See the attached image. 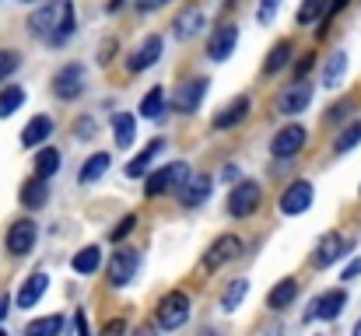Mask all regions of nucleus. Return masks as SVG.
I'll list each match as a JSON object with an SVG mask.
<instances>
[{"mask_svg": "<svg viewBox=\"0 0 361 336\" xmlns=\"http://www.w3.org/2000/svg\"><path fill=\"white\" fill-rule=\"evenodd\" d=\"M344 305H348V291L344 287H334V291H326V294H319L312 305H309V316L305 319H337L341 312H344Z\"/></svg>", "mask_w": 361, "mask_h": 336, "instance_id": "nucleus-11", "label": "nucleus"}, {"mask_svg": "<svg viewBox=\"0 0 361 336\" xmlns=\"http://www.w3.org/2000/svg\"><path fill=\"white\" fill-rule=\"evenodd\" d=\"M35 238H39L35 221L21 218V221L11 224V231H7V252H11V256H28L32 245H35Z\"/></svg>", "mask_w": 361, "mask_h": 336, "instance_id": "nucleus-13", "label": "nucleus"}, {"mask_svg": "<svg viewBox=\"0 0 361 336\" xmlns=\"http://www.w3.org/2000/svg\"><path fill=\"white\" fill-rule=\"evenodd\" d=\"M291 53H295V46H291V39H281L270 53H267V63H263V74L267 77H274V74H281L284 67H288V60H291Z\"/></svg>", "mask_w": 361, "mask_h": 336, "instance_id": "nucleus-23", "label": "nucleus"}, {"mask_svg": "<svg viewBox=\"0 0 361 336\" xmlns=\"http://www.w3.org/2000/svg\"><path fill=\"white\" fill-rule=\"evenodd\" d=\"M109 165H113V158H109L106 151L92 154V158L85 161V168H81V182H95V179H102V175L109 172Z\"/></svg>", "mask_w": 361, "mask_h": 336, "instance_id": "nucleus-30", "label": "nucleus"}, {"mask_svg": "<svg viewBox=\"0 0 361 336\" xmlns=\"http://www.w3.org/2000/svg\"><path fill=\"white\" fill-rule=\"evenodd\" d=\"M53 137V119L49 116H35L28 119V126L21 130V147H39Z\"/></svg>", "mask_w": 361, "mask_h": 336, "instance_id": "nucleus-19", "label": "nucleus"}, {"mask_svg": "<svg viewBox=\"0 0 361 336\" xmlns=\"http://www.w3.org/2000/svg\"><path fill=\"white\" fill-rule=\"evenodd\" d=\"M295 298H298V280L284 277L281 284H274V287H270V294H267V305H270V309H288Z\"/></svg>", "mask_w": 361, "mask_h": 336, "instance_id": "nucleus-25", "label": "nucleus"}, {"mask_svg": "<svg viewBox=\"0 0 361 336\" xmlns=\"http://www.w3.org/2000/svg\"><path fill=\"white\" fill-rule=\"evenodd\" d=\"M46 287H49V277H46L42 270H35V273L21 284V291H18V309H32V305L46 294Z\"/></svg>", "mask_w": 361, "mask_h": 336, "instance_id": "nucleus-20", "label": "nucleus"}, {"mask_svg": "<svg viewBox=\"0 0 361 336\" xmlns=\"http://www.w3.org/2000/svg\"><path fill=\"white\" fill-rule=\"evenodd\" d=\"M204 95H207V77L186 81V85H179V92L172 95V109H176V112H183V116H190V112H197V109H200Z\"/></svg>", "mask_w": 361, "mask_h": 336, "instance_id": "nucleus-12", "label": "nucleus"}, {"mask_svg": "<svg viewBox=\"0 0 361 336\" xmlns=\"http://www.w3.org/2000/svg\"><path fill=\"white\" fill-rule=\"evenodd\" d=\"M74 32V4L71 0H60V18H56V28H53V39L49 46H63Z\"/></svg>", "mask_w": 361, "mask_h": 336, "instance_id": "nucleus-24", "label": "nucleus"}, {"mask_svg": "<svg viewBox=\"0 0 361 336\" xmlns=\"http://www.w3.org/2000/svg\"><path fill=\"white\" fill-rule=\"evenodd\" d=\"M259 200H263L259 186H256L252 179H242V182L232 186V193H228V214H232V218H249V214H256Z\"/></svg>", "mask_w": 361, "mask_h": 336, "instance_id": "nucleus-4", "label": "nucleus"}, {"mask_svg": "<svg viewBox=\"0 0 361 336\" xmlns=\"http://www.w3.org/2000/svg\"><path fill=\"white\" fill-rule=\"evenodd\" d=\"M25 106V92L18 88V85H7L4 92H0V119H7V116H14V112Z\"/></svg>", "mask_w": 361, "mask_h": 336, "instance_id": "nucleus-33", "label": "nucleus"}, {"mask_svg": "<svg viewBox=\"0 0 361 336\" xmlns=\"http://www.w3.org/2000/svg\"><path fill=\"white\" fill-rule=\"evenodd\" d=\"M245 294H249V280H245V277H235V280L225 287V294H221V309H225V312H235Z\"/></svg>", "mask_w": 361, "mask_h": 336, "instance_id": "nucleus-31", "label": "nucleus"}, {"mask_svg": "<svg viewBox=\"0 0 361 336\" xmlns=\"http://www.w3.org/2000/svg\"><path fill=\"white\" fill-rule=\"evenodd\" d=\"M200 25H204V11L200 7H186L179 18H176V39H190V35H197L200 32Z\"/></svg>", "mask_w": 361, "mask_h": 336, "instance_id": "nucleus-26", "label": "nucleus"}, {"mask_svg": "<svg viewBox=\"0 0 361 336\" xmlns=\"http://www.w3.org/2000/svg\"><path fill=\"white\" fill-rule=\"evenodd\" d=\"M154 319H158L161 330H179V326H186V319H190V294H183V291H169V294L158 301Z\"/></svg>", "mask_w": 361, "mask_h": 336, "instance_id": "nucleus-2", "label": "nucleus"}, {"mask_svg": "<svg viewBox=\"0 0 361 336\" xmlns=\"http://www.w3.org/2000/svg\"><path fill=\"white\" fill-rule=\"evenodd\" d=\"M161 4H169V0H137L140 11H154V7H161Z\"/></svg>", "mask_w": 361, "mask_h": 336, "instance_id": "nucleus-46", "label": "nucleus"}, {"mask_svg": "<svg viewBox=\"0 0 361 336\" xmlns=\"http://www.w3.org/2000/svg\"><path fill=\"white\" fill-rule=\"evenodd\" d=\"M235 42H239V28H235V25H218V28L211 32V39H207V56H211L214 63H221V60L232 56Z\"/></svg>", "mask_w": 361, "mask_h": 336, "instance_id": "nucleus-14", "label": "nucleus"}, {"mask_svg": "<svg viewBox=\"0 0 361 336\" xmlns=\"http://www.w3.org/2000/svg\"><path fill=\"white\" fill-rule=\"evenodd\" d=\"M99 263H102V249H99V245H85V249L71 259L74 273H85V277H88V273H95V270H99Z\"/></svg>", "mask_w": 361, "mask_h": 336, "instance_id": "nucleus-29", "label": "nucleus"}, {"mask_svg": "<svg viewBox=\"0 0 361 336\" xmlns=\"http://www.w3.org/2000/svg\"><path fill=\"white\" fill-rule=\"evenodd\" d=\"M344 70H348V53H344V49H337V53L326 60V67H323V85H326V88H341Z\"/></svg>", "mask_w": 361, "mask_h": 336, "instance_id": "nucleus-27", "label": "nucleus"}, {"mask_svg": "<svg viewBox=\"0 0 361 336\" xmlns=\"http://www.w3.org/2000/svg\"><path fill=\"white\" fill-rule=\"evenodd\" d=\"M348 112H351V102H341V106H334V109L326 112V123H334V126H337V123H344V119H348Z\"/></svg>", "mask_w": 361, "mask_h": 336, "instance_id": "nucleus-41", "label": "nucleus"}, {"mask_svg": "<svg viewBox=\"0 0 361 336\" xmlns=\"http://www.w3.org/2000/svg\"><path fill=\"white\" fill-rule=\"evenodd\" d=\"M46 197H49V186H46V179H42V175H32V179L21 186V204H25L28 211L46 207Z\"/></svg>", "mask_w": 361, "mask_h": 336, "instance_id": "nucleus-22", "label": "nucleus"}, {"mask_svg": "<svg viewBox=\"0 0 361 336\" xmlns=\"http://www.w3.org/2000/svg\"><path fill=\"white\" fill-rule=\"evenodd\" d=\"M56 18H60V4H49V7H39L32 18H28V28H32V35H39V39H53V28H56Z\"/></svg>", "mask_w": 361, "mask_h": 336, "instance_id": "nucleus-17", "label": "nucleus"}, {"mask_svg": "<svg viewBox=\"0 0 361 336\" xmlns=\"http://www.w3.org/2000/svg\"><path fill=\"white\" fill-rule=\"evenodd\" d=\"M161 53H165V39H161V35H147V39L140 42V49H133V53H130L126 70H130V74H140V70L154 67V63L161 60Z\"/></svg>", "mask_w": 361, "mask_h": 336, "instance_id": "nucleus-8", "label": "nucleus"}, {"mask_svg": "<svg viewBox=\"0 0 361 336\" xmlns=\"http://www.w3.org/2000/svg\"><path fill=\"white\" fill-rule=\"evenodd\" d=\"M326 7H330V0H302L295 21H298V25H312V21H319V18L326 14Z\"/></svg>", "mask_w": 361, "mask_h": 336, "instance_id": "nucleus-35", "label": "nucleus"}, {"mask_svg": "<svg viewBox=\"0 0 361 336\" xmlns=\"http://www.w3.org/2000/svg\"><path fill=\"white\" fill-rule=\"evenodd\" d=\"M309 207H312V182L298 179V182H291V186L281 193V214L298 218V214H305Z\"/></svg>", "mask_w": 361, "mask_h": 336, "instance_id": "nucleus-10", "label": "nucleus"}, {"mask_svg": "<svg viewBox=\"0 0 361 336\" xmlns=\"http://www.w3.org/2000/svg\"><path fill=\"white\" fill-rule=\"evenodd\" d=\"M133 228H137V214H123L120 224H116V228L109 231V238H113V242H123V238H126V235H130Z\"/></svg>", "mask_w": 361, "mask_h": 336, "instance_id": "nucleus-40", "label": "nucleus"}, {"mask_svg": "<svg viewBox=\"0 0 361 336\" xmlns=\"http://www.w3.org/2000/svg\"><path fill=\"white\" fill-rule=\"evenodd\" d=\"M309 102H312V85H309L305 77H298L295 85H288V88L281 92L277 112H281V116H298V112L309 109Z\"/></svg>", "mask_w": 361, "mask_h": 336, "instance_id": "nucleus-7", "label": "nucleus"}, {"mask_svg": "<svg viewBox=\"0 0 361 336\" xmlns=\"http://www.w3.org/2000/svg\"><path fill=\"white\" fill-rule=\"evenodd\" d=\"M18 63H21V56L14 49H0V81H7L18 70Z\"/></svg>", "mask_w": 361, "mask_h": 336, "instance_id": "nucleus-38", "label": "nucleus"}, {"mask_svg": "<svg viewBox=\"0 0 361 336\" xmlns=\"http://www.w3.org/2000/svg\"><path fill=\"white\" fill-rule=\"evenodd\" d=\"M56 172H60V151H56V147H42V151L35 154V175L49 179V175H56Z\"/></svg>", "mask_w": 361, "mask_h": 336, "instance_id": "nucleus-32", "label": "nucleus"}, {"mask_svg": "<svg viewBox=\"0 0 361 336\" xmlns=\"http://www.w3.org/2000/svg\"><path fill=\"white\" fill-rule=\"evenodd\" d=\"M249 109H252V102H249V95H239L235 102H228L225 109L214 116V130H232V126H239L242 119L249 116Z\"/></svg>", "mask_w": 361, "mask_h": 336, "instance_id": "nucleus-18", "label": "nucleus"}, {"mask_svg": "<svg viewBox=\"0 0 361 336\" xmlns=\"http://www.w3.org/2000/svg\"><path fill=\"white\" fill-rule=\"evenodd\" d=\"M312 63H316V60H312V53H305V56L295 63V81H298V77H305V74L312 70Z\"/></svg>", "mask_w": 361, "mask_h": 336, "instance_id": "nucleus-42", "label": "nucleus"}, {"mask_svg": "<svg viewBox=\"0 0 361 336\" xmlns=\"http://www.w3.org/2000/svg\"><path fill=\"white\" fill-rule=\"evenodd\" d=\"M358 144H361V119H355V123H351V126H348V130L337 137L334 151H337V154H344V151H351V147H358Z\"/></svg>", "mask_w": 361, "mask_h": 336, "instance_id": "nucleus-37", "label": "nucleus"}, {"mask_svg": "<svg viewBox=\"0 0 361 336\" xmlns=\"http://www.w3.org/2000/svg\"><path fill=\"white\" fill-rule=\"evenodd\" d=\"M74 133H78L81 140H92V133H95V123H92V119H81V123L74 126Z\"/></svg>", "mask_w": 361, "mask_h": 336, "instance_id": "nucleus-43", "label": "nucleus"}, {"mask_svg": "<svg viewBox=\"0 0 361 336\" xmlns=\"http://www.w3.org/2000/svg\"><path fill=\"white\" fill-rule=\"evenodd\" d=\"M344 252H348V245H344L341 231H326V235L319 238V245H316V256H312V263H316L319 270H326V266H330V263H337Z\"/></svg>", "mask_w": 361, "mask_h": 336, "instance_id": "nucleus-16", "label": "nucleus"}, {"mask_svg": "<svg viewBox=\"0 0 361 336\" xmlns=\"http://www.w3.org/2000/svg\"><path fill=\"white\" fill-rule=\"evenodd\" d=\"M305 140H309L305 126L288 123V126H281V130L274 133V140H270V154H274V158H295V154L305 147Z\"/></svg>", "mask_w": 361, "mask_h": 336, "instance_id": "nucleus-5", "label": "nucleus"}, {"mask_svg": "<svg viewBox=\"0 0 361 336\" xmlns=\"http://www.w3.org/2000/svg\"><path fill=\"white\" fill-rule=\"evenodd\" d=\"M358 273H361V259H355V263H351V266L344 270V280H355Z\"/></svg>", "mask_w": 361, "mask_h": 336, "instance_id": "nucleus-45", "label": "nucleus"}, {"mask_svg": "<svg viewBox=\"0 0 361 336\" xmlns=\"http://www.w3.org/2000/svg\"><path fill=\"white\" fill-rule=\"evenodd\" d=\"M7 309H11V298H0V319L7 316Z\"/></svg>", "mask_w": 361, "mask_h": 336, "instance_id": "nucleus-49", "label": "nucleus"}, {"mask_svg": "<svg viewBox=\"0 0 361 336\" xmlns=\"http://www.w3.org/2000/svg\"><path fill=\"white\" fill-rule=\"evenodd\" d=\"M113 133H116V147H130L137 140V119L130 112H116L113 116Z\"/></svg>", "mask_w": 361, "mask_h": 336, "instance_id": "nucleus-28", "label": "nucleus"}, {"mask_svg": "<svg viewBox=\"0 0 361 336\" xmlns=\"http://www.w3.org/2000/svg\"><path fill=\"white\" fill-rule=\"evenodd\" d=\"M239 252H242L239 235H221V238H218V242H211V249L204 252V270H207V273H214V270H221L225 263H232Z\"/></svg>", "mask_w": 361, "mask_h": 336, "instance_id": "nucleus-6", "label": "nucleus"}, {"mask_svg": "<svg viewBox=\"0 0 361 336\" xmlns=\"http://www.w3.org/2000/svg\"><path fill=\"white\" fill-rule=\"evenodd\" d=\"M277 11H281V0H259L256 21H259V25H270V21L277 18Z\"/></svg>", "mask_w": 361, "mask_h": 336, "instance_id": "nucleus-39", "label": "nucleus"}, {"mask_svg": "<svg viewBox=\"0 0 361 336\" xmlns=\"http://www.w3.org/2000/svg\"><path fill=\"white\" fill-rule=\"evenodd\" d=\"M165 106H169L165 92H161V88H151V92L144 95V102H140V116H144V119H158V116L165 112Z\"/></svg>", "mask_w": 361, "mask_h": 336, "instance_id": "nucleus-34", "label": "nucleus"}, {"mask_svg": "<svg viewBox=\"0 0 361 336\" xmlns=\"http://www.w3.org/2000/svg\"><path fill=\"white\" fill-rule=\"evenodd\" d=\"M355 336H361V319H358V323H355Z\"/></svg>", "mask_w": 361, "mask_h": 336, "instance_id": "nucleus-50", "label": "nucleus"}, {"mask_svg": "<svg viewBox=\"0 0 361 336\" xmlns=\"http://www.w3.org/2000/svg\"><path fill=\"white\" fill-rule=\"evenodd\" d=\"M123 4H126V0H109V4H106V11H109V14H116V11H120Z\"/></svg>", "mask_w": 361, "mask_h": 336, "instance_id": "nucleus-48", "label": "nucleus"}, {"mask_svg": "<svg viewBox=\"0 0 361 336\" xmlns=\"http://www.w3.org/2000/svg\"><path fill=\"white\" fill-rule=\"evenodd\" d=\"M60 330H63V316H46V319H35L25 326L28 336H56Z\"/></svg>", "mask_w": 361, "mask_h": 336, "instance_id": "nucleus-36", "label": "nucleus"}, {"mask_svg": "<svg viewBox=\"0 0 361 336\" xmlns=\"http://www.w3.org/2000/svg\"><path fill=\"white\" fill-rule=\"evenodd\" d=\"M176 193H179L183 207H200V204L211 197V179H207V175H193V172H190V175L179 182V189H176Z\"/></svg>", "mask_w": 361, "mask_h": 336, "instance_id": "nucleus-15", "label": "nucleus"}, {"mask_svg": "<svg viewBox=\"0 0 361 336\" xmlns=\"http://www.w3.org/2000/svg\"><path fill=\"white\" fill-rule=\"evenodd\" d=\"M74 330H78V333H88V319H85L81 312L74 316Z\"/></svg>", "mask_w": 361, "mask_h": 336, "instance_id": "nucleus-47", "label": "nucleus"}, {"mask_svg": "<svg viewBox=\"0 0 361 336\" xmlns=\"http://www.w3.org/2000/svg\"><path fill=\"white\" fill-rule=\"evenodd\" d=\"M21 4H35V0H21Z\"/></svg>", "mask_w": 361, "mask_h": 336, "instance_id": "nucleus-51", "label": "nucleus"}, {"mask_svg": "<svg viewBox=\"0 0 361 336\" xmlns=\"http://www.w3.org/2000/svg\"><path fill=\"white\" fill-rule=\"evenodd\" d=\"M137 270H140V252L137 249H116L106 263V277H109L113 287H126Z\"/></svg>", "mask_w": 361, "mask_h": 336, "instance_id": "nucleus-3", "label": "nucleus"}, {"mask_svg": "<svg viewBox=\"0 0 361 336\" xmlns=\"http://www.w3.org/2000/svg\"><path fill=\"white\" fill-rule=\"evenodd\" d=\"M81 92H85V70H81L78 63L60 67L56 77H53V95L63 99V102H71V99H78Z\"/></svg>", "mask_w": 361, "mask_h": 336, "instance_id": "nucleus-9", "label": "nucleus"}, {"mask_svg": "<svg viewBox=\"0 0 361 336\" xmlns=\"http://www.w3.org/2000/svg\"><path fill=\"white\" fill-rule=\"evenodd\" d=\"M113 53H116V42L109 39V42H106V46L99 49V60H102V63H109V60H113Z\"/></svg>", "mask_w": 361, "mask_h": 336, "instance_id": "nucleus-44", "label": "nucleus"}, {"mask_svg": "<svg viewBox=\"0 0 361 336\" xmlns=\"http://www.w3.org/2000/svg\"><path fill=\"white\" fill-rule=\"evenodd\" d=\"M186 175H190V165H186V161L161 165V168H154V172L147 175V182H144V197H147V200H158L161 193L179 189V182H183Z\"/></svg>", "mask_w": 361, "mask_h": 336, "instance_id": "nucleus-1", "label": "nucleus"}, {"mask_svg": "<svg viewBox=\"0 0 361 336\" xmlns=\"http://www.w3.org/2000/svg\"><path fill=\"white\" fill-rule=\"evenodd\" d=\"M161 147H165V140H151L137 158H130V161H126V179H140V175H147V168H151V161L161 154Z\"/></svg>", "mask_w": 361, "mask_h": 336, "instance_id": "nucleus-21", "label": "nucleus"}]
</instances>
